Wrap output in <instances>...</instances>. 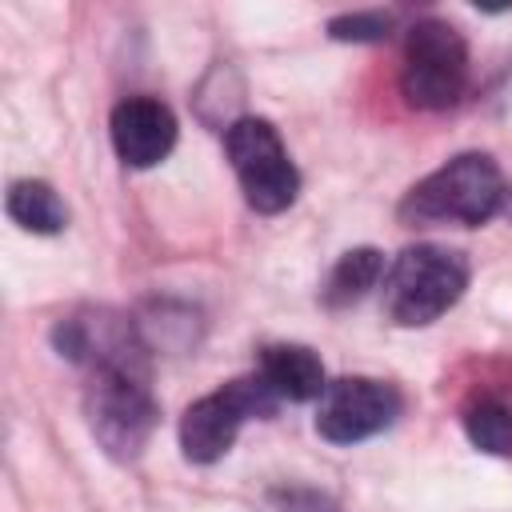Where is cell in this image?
<instances>
[{
  "mask_svg": "<svg viewBox=\"0 0 512 512\" xmlns=\"http://www.w3.org/2000/svg\"><path fill=\"white\" fill-rule=\"evenodd\" d=\"M504 196L508 184L500 164L488 152H460L424 180H416L396 204V216L408 228H440V224L480 228L504 208Z\"/></svg>",
  "mask_w": 512,
  "mask_h": 512,
  "instance_id": "6da1fadb",
  "label": "cell"
},
{
  "mask_svg": "<svg viewBox=\"0 0 512 512\" xmlns=\"http://www.w3.org/2000/svg\"><path fill=\"white\" fill-rule=\"evenodd\" d=\"M468 288V260L444 244H412L384 272V316L400 328L440 320Z\"/></svg>",
  "mask_w": 512,
  "mask_h": 512,
  "instance_id": "7a4b0ae2",
  "label": "cell"
},
{
  "mask_svg": "<svg viewBox=\"0 0 512 512\" xmlns=\"http://www.w3.org/2000/svg\"><path fill=\"white\" fill-rule=\"evenodd\" d=\"M276 408H280V396L260 380V372L220 384L216 392L192 400L180 416V452H184V460L188 464L224 460L228 448L236 444L240 428L248 420H268Z\"/></svg>",
  "mask_w": 512,
  "mask_h": 512,
  "instance_id": "3957f363",
  "label": "cell"
},
{
  "mask_svg": "<svg viewBox=\"0 0 512 512\" xmlns=\"http://www.w3.org/2000/svg\"><path fill=\"white\" fill-rule=\"evenodd\" d=\"M468 88V44L456 24L440 16H424L404 36L400 92L412 108L444 112Z\"/></svg>",
  "mask_w": 512,
  "mask_h": 512,
  "instance_id": "277c9868",
  "label": "cell"
},
{
  "mask_svg": "<svg viewBox=\"0 0 512 512\" xmlns=\"http://www.w3.org/2000/svg\"><path fill=\"white\" fill-rule=\"evenodd\" d=\"M84 416L96 436V444L112 460H136L156 424H160V404L148 388V376L136 372H88L84 384Z\"/></svg>",
  "mask_w": 512,
  "mask_h": 512,
  "instance_id": "5b68a950",
  "label": "cell"
},
{
  "mask_svg": "<svg viewBox=\"0 0 512 512\" xmlns=\"http://www.w3.org/2000/svg\"><path fill=\"white\" fill-rule=\"evenodd\" d=\"M224 152L232 160V172L240 180L244 200L264 212L276 216L284 208L296 204L300 196V172L280 140V132L272 128V120L264 116H240L224 128Z\"/></svg>",
  "mask_w": 512,
  "mask_h": 512,
  "instance_id": "8992f818",
  "label": "cell"
},
{
  "mask_svg": "<svg viewBox=\"0 0 512 512\" xmlns=\"http://www.w3.org/2000/svg\"><path fill=\"white\" fill-rule=\"evenodd\" d=\"M52 344L64 360L88 372H136L148 376V340L140 324L112 308H80L52 328Z\"/></svg>",
  "mask_w": 512,
  "mask_h": 512,
  "instance_id": "52a82bcc",
  "label": "cell"
},
{
  "mask_svg": "<svg viewBox=\"0 0 512 512\" xmlns=\"http://www.w3.org/2000/svg\"><path fill=\"white\" fill-rule=\"evenodd\" d=\"M404 412V396L396 384L376 376H340L316 400V432L328 444H360L380 436Z\"/></svg>",
  "mask_w": 512,
  "mask_h": 512,
  "instance_id": "ba28073f",
  "label": "cell"
},
{
  "mask_svg": "<svg viewBox=\"0 0 512 512\" xmlns=\"http://www.w3.org/2000/svg\"><path fill=\"white\" fill-rule=\"evenodd\" d=\"M112 148L128 168H156L176 148V116L156 96H124L108 120Z\"/></svg>",
  "mask_w": 512,
  "mask_h": 512,
  "instance_id": "9c48e42d",
  "label": "cell"
},
{
  "mask_svg": "<svg viewBox=\"0 0 512 512\" xmlns=\"http://www.w3.org/2000/svg\"><path fill=\"white\" fill-rule=\"evenodd\" d=\"M256 372L260 380L284 400L292 404H304V400H320V392L328 388V376H324V364L320 356L308 348V344H264L260 356H256Z\"/></svg>",
  "mask_w": 512,
  "mask_h": 512,
  "instance_id": "30bf717a",
  "label": "cell"
},
{
  "mask_svg": "<svg viewBox=\"0 0 512 512\" xmlns=\"http://www.w3.org/2000/svg\"><path fill=\"white\" fill-rule=\"evenodd\" d=\"M384 252L372 248V244H360V248H348L324 276L320 284V300L324 308H348L356 300H364L380 280H384Z\"/></svg>",
  "mask_w": 512,
  "mask_h": 512,
  "instance_id": "8fae6325",
  "label": "cell"
},
{
  "mask_svg": "<svg viewBox=\"0 0 512 512\" xmlns=\"http://www.w3.org/2000/svg\"><path fill=\"white\" fill-rule=\"evenodd\" d=\"M4 212L12 216V224H20L24 232H36V236H56L68 224L64 200L44 180H16L4 196Z\"/></svg>",
  "mask_w": 512,
  "mask_h": 512,
  "instance_id": "7c38bea8",
  "label": "cell"
},
{
  "mask_svg": "<svg viewBox=\"0 0 512 512\" xmlns=\"http://www.w3.org/2000/svg\"><path fill=\"white\" fill-rule=\"evenodd\" d=\"M464 432L472 448L488 456H512V408L496 396H476L464 408Z\"/></svg>",
  "mask_w": 512,
  "mask_h": 512,
  "instance_id": "4fadbf2b",
  "label": "cell"
},
{
  "mask_svg": "<svg viewBox=\"0 0 512 512\" xmlns=\"http://www.w3.org/2000/svg\"><path fill=\"white\" fill-rule=\"evenodd\" d=\"M392 12H344V16H332L328 20V36L340 40V44H380L392 36Z\"/></svg>",
  "mask_w": 512,
  "mask_h": 512,
  "instance_id": "5bb4252c",
  "label": "cell"
},
{
  "mask_svg": "<svg viewBox=\"0 0 512 512\" xmlns=\"http://www.w3.org/2000/svg\"><path fill=\"white\" fill-rule=\"evenodd\" d=\"M272 512H340L332 496L316 492V488H276L268 496Z\"/></svg>",
  "mask_w": 512,
  "mask_h": 512,
  "instance_id": "9a60e30c",
  "label": "cell"
},
{
  "mask_svg": "<svg viewBox=\"0 0 512 512\" xmlns=\"http://www.w3.org/2000/svg\"><path fill=\"white\" fill-rule=\"evenodd\" d=\"M504 208H508V220H512V188H508V196H504Z\"/></svg>",
  "mask_w": 512,
  "mask_h": 512,
  "instance_id": "2e32d148",
  "label": "cell"
}]
</instances>
